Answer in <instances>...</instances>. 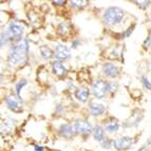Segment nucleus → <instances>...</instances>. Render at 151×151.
Here are the masks:
<instances>
[{
  "label": "nucleus",
  "instance_id": "nucleus-1",
  "mask_svg": "<svg viewBox=\"0 0 151 151\" xmlns=\"http://www.w3.org/2000/svg\"><path fill=\"white\" fill-rule=\"evenodd\" d=\"M29 54V41L28 39L22 38L21 40L17 41L10 48L8 54V63L11 65H20L25 60Z\"/></svg>",
  "mask_w": 151,
  "mask_h": 151
},
{
  "label": "nucleus",
  "instance_id": "nucleus-2",
  "mask_svg": "<svg viewBox=\"0 0 151 151\" xmlns=\"http://www.w3.org/2000/svg\"><path fill=\"white\" fill-rule=\"evenodd\" d=\"M23 33H24V28L22 25L16 21H12L9 24L8 29L1 32V39H0L1 47L8 45L9 42H12V41L17 42V41L21 40Z\"/></svg>",
  "mask_w": 151,
  "mask_h": 151
},
{
  "label": "nucleus",
  "instance_id": "nucleus-3",
  "mask_svg": "<svg viewBox=\"0 0 151 151\" xmlns=\"http://www.w3.org/2000/svg\"><path fill=\"white\" fill-rule=\"evenodd\" d=\"M125 11L119 6H110L104 12L103 19L107 25H117L122 22Z\"/></svg>",
  "mask_w": 151,
  "mask_h": 151
},
{
  "label": "nucleus",
  "instance_id": "nucleus-4",
  "mask_svg": "<svg viewBox=\"0 0 151 151\" xmlns=\"http://www.w3.org/2000/svg\"><path fill=\"white\" fill-rule=\"evenodd\" d=\"M92 90V94L96 99H101L107 95L108 92H110V87H109V83L104 79H96L91 87Z\"/></svg>",
  "mask_w": 151,
  "mask_h": 151
},
{
  "label": "nucleus",
  "instance_id": "nucleus-5",
  "mask_svg": "<svg viewBox=\"0 0 151 151\" xmlns=\"http://www.w3.org/2000/svg\"><path fill=\"white\" fill-rule=\"evenodd\" d=\"M74 130H75L76 134H79L81 136H89L90 134L93 133V128L91 123L87 119H78L74 122L73 124Z\"/></svg>",
  "mask_w": 151,
  "mask_h": 151
},
{
  "label": "nucleus",
  "instance_id": "nucleus-6",
  "mask_svg": "<svg viewBox=\"0 0 151 151\" xmlns=\"http://www.w3.org/2000/svg\"><path fill=\"white\" fill-rule=\"evenodd\" d=\"M5 105L11 111L15 113H20L22 111V98L18 97L17 95H9L4 99Z\"/></svg>",
  "mask_w": 151,
  "mask_h": 151
},
{
  "label": "nucleus",
  "instance_id": "nucleus-7",
  "mask_svg": "<svg viewBox=\"0 0 151 151\" xmlns=\"http://www.w3.org/2000/svg\"><path fill=\"white\" fill-rule=\"evenodd\" d=\"M133 145V139L131 136H121L113 139V147L117 151H125Z\"/></svg>",
  "mask_w": 151,
  "mask_h": 151
},
{
  "label": "nucleus",
  "instance_id": "nucleus-8",
  "mask_svg": "<svg viewBox=\"0 0 151 151\" xmlns=\"http://www.w3.org/2000/svg\"><path fill=\"white\" fill-rule=\"evenodd\" d=\"M71 57V51L70 48L65 45H57L55 50H54V58L55 60L63 61L67 60Z\"/></svg>",
  "mask_w": 151,
  "mask_h": 151
},
{
  "label": "nucleus",
  "instance_id": "nucleus-9",
  "mask_svg": "<svg viewBox=\"0 0 151 151\" xmlns=\"http://www.w3.org/2000/svg\"><path fill=\"white\" fill-rule=\"evenodd\" d=\"M103 73L109 78H116L119 75V69L114 63H106L103 65Z\"/></svg>",
  "mask_w": 151,
  "mask_h": 151
},
{
  "label": "nucleus",
  "instance_id": "nucleus-10",
  "mask_svg": "<svg viewBox=\"0 0 151 151\" xmlns=\"http://www.w3.org/2000/svg\"><path fill=\"white\" fill-rule=\"evenodd\" d=\"M58 134L61 136V137H65V139H71L73 135H75V130H74V126L72 124L65 123L60 125L59 129H58Z\"/></svg>",
  "mask_w": 151,
  "mask_h": 151
},
{
  "label": "nucleus",
  "instance_id": "nucleus-11",
  "mask_svg": "<svg viewBox=\"0 0 151 151\" xmlns=\"http://www.w3.org/2000/svg\"><path fill=\"white\" fill-rule=\"evenodd\" d=\"M52 67V72L54 75H56L57 77H63L68 74V69L65 68V65H63L61 61L54 60L51 65Z\"/></svg>",
  "mask_w": 151,
  "mask_h": 151
},
{
  "label": "nucleus",
  "instance_id": "nucleus-12",
  "mask_svg": "<svg viewBox=\"0 0 151 151\" xmlns=\"http://www.w3.org/2000/svg\"><path fill=\"white\" fill-rule=\"evenodd\" d=\"M89 111H90V114L92 116H101L105 113L106 111V107L105 105L101 103H96V101H91L90 105H89Z\"/></svg>",
  "mask_w": 151,
  "mask_h": 151
},
{
  "label": "nucleus",
  "instance_id": "nucleus-13",
  "mask_svg": "<svg viewBox=\"0 0 151 151\" xmlns=\"http://www.w3.org/2000/svg\"><path fill=\"white\" fill-rule=\"evenodd\" d=\"M74 96H75L78 101L86 103V101H88L89 96H90V90L87 87H79L74 92Z\"/></svg>",
  "mask_w": 151,
  "mask_h": 151
},
{
  "label": "nucleus",
  "instance_id": "nucleus-14",
  "mask_svg": "<svg viewBox=\"0 0 151 151\" xmlns=\"http://www.w3.org/2000/svg\"><path fill=\"white\" fill-rule=\"evenodd\" d=\"M105 131H106L105 128H103L101 125H95L93 128V133H92L94 139L99 142V143H101L104 139H106V137H105Z\"/></svg>",
  "mask_w": 151,
  "mask_h": 151
},
{
  "label": "nucleus",
  "instance_id": "nucleus-15",
  "mask_svg": "<svg viewBox=\"0 0 151 151\" xmlns=\"http://www.w3.org/2000/svg\"><path fill=\"white\" fill-rule=\"evenodd\" d=\"M104 128L108 133H115L119 129V123L116 119H111V121H108L105 123Z\"/></svg>",
  "mask_w": 151,
  "mask_h": 151
},
{
  "label": "nucleus",
  "instance_id": "nucleus-16",
  "mask_svg": "<svg viewBox=\"0 0 151 151\" xmlns=\"http://www.w3.org/2000/svg\"><path fill=\"white\" fill-rule=\"evenodd\" d=\"M39 52H40L41 57L43 59H47V60L54 57V51L49 45H41V47H39Z\"/></svg>",
  "mask_w": 151,
  "mask_h": 151
},
{
  "label": "nucleus",
  "instance_id": "nucleus-17",
  "mask_svg": "<svg viewBox=\"0 0 151 151\" xmlns=\"http://www.w3.org/2000/svg\"><path fill=\"white\" fill-rule=\"evenodd\" d=\"M57 33L60 34L61 36L68 35L69 33H70V25H69V23L65 22V21L59 23L57 27Z\"/></svg>",
  "mask_w": 151,
  "mask_h": 151
},
{
  "label": "nucleus",
  "instance_id": "nucleus-18",
  "mask_svg": "<svg viewBox=\"0 0 151 151\" xmlns=\"http://www.w3.org/2000/svg\"><path fill=\"white\" fill-rule=\"evenodd\" d=\"M28 83V81H25V79H21V81H19L17 83H16L15 86V91H16V95L18 96V97L21 98V95H20V92L21 90H22V88Z\"/></svg>",
  "mask_w": 151,
  "mask_h": 151
},
{
  "label": "nucleus",
  "instance_id": "nucleus-19",
  "mask_svg": "<svg viewBox=\"0 0 151 151\" xmlns=\"http://www.w3.org/2000/svg\"><path fill=\"white\" fill-rule=\"evenodd\" d=\"M70 6L74 9H83L88 4V1H70Z\"/></svg>",
  "mask_w": 151,
  "mask_h": 151
},
{
  "label": "nucleus",
  "instance_id": "nucleus-20",
  "mask_svg": "<svg viewBox=\"0 0 151 151\" xmlns=\"http://www.w3.org/2000/svg\"><path fill=\"white\" fill-rule=\"evenodd\" d=\"M142 85H143V87L146 90H149V91H151V81L148 79V77L147 76H145V75H143L142 76Z\"/></svg>",
  "mask_w": 151,
  "mask_h": 151
},
{
  "label": "nucleus",
  "instance_id": "nucleus-21",
  "mask_svg": "<svg viewBox=\"0 0 151 151\" xmlns=\"http://www.w3.org/2000/svg\"><path fill=\"white\" fill-rule=\"evenodd\" d=\"M101 146L103 147V148H105V149H110L111 147L113 146V139L106 137V139H104V141L101 143Z\"/></svg>",
  "mask_w": 151,
  "mask_h": 151
},
{
  "label": "nucleus",
  "instance_id": "nucleus-22",
  "mask_svg": "<svg viewBox=\"0 0 151 151\" xmlns=\"http://www.w3.org/2000/svg\"><path fill=\"white\" fill-rule=\"evenodd\" d=\"M134 28H135V24H132V25H130L128 29H127L126 31L124 33H122V38H127V37H129V36L132 34V32H133V30H134Z\"/></svg>",
  "mask_w": 151,
  "mask_h": 151
},
{
  "label": "nucleus",
  "instance_id": "nucleus-23",
  "mask_svg": "<svg viewBox=\"0 0 151 151\" xmlns=\"http://www.w3.org/2000/svg\"><path fill=\"white\" fill-rule=\"evenodd\" d=\"M132 2L136 3V5L141 9H146L149 6V4H151V1H132Z\"/></svg>",
  "mask_w": 151,
  "mask_h": 151
},
{
  "label": "nucleus",
  "instance_id": "nucleus-24",
  "mask_svg": "<svg viewBox=\"0 0 151 151\" xmlns=\"http://www.w3.org/2000/svg\"><path fill=\"white\" fill-rule=\"evenodd\" d=\"M143 47L145 49L151 48V33H149V35L147 36V38L145 39V41H144V43H143Z\"/></svg>",
  "mask_w": 151,
  "mask_h": 151
},
{
  "label": "nucleus",
  "instance_id": "nucleus-25",
  "mask_svg": "<svg viewBox=\"0 0 151 151\" xmlns=\"http://www.w3.org/2000/svg\"><path fill=\"white\" fill-rule=\"evenodd\" d=\"M79 45H81V41L75 38V39H73V40H72V42H71V48L76 49L77 47H79Z\"/></svg>",
  "mask_w": 151,
  "mask_h": 151
},
{
  "label": "nucleus",
  "instance_id": "nucleus-26",
  "mask_svg": "<svg viewBox=\"0 0 151 151\" xmlns=\"http://www.w3.org/2000/svg\"><path fill=\"white\" fill-rule=\"evenodd\" d=\"M34 150L35 151H43L45 150V148H43L42 146H40V145H34Z\"/></svg>",
  "mask_w": 151,
  "mask_h": 151
},
{
  "label": "nucleus",
  "instance_id": "nucleus-27",
  "mask_svg": "<svg viewBox=\"0 0 151 151\" xmlns=\"http://www.w3.org/2000/svg\"><path fill=\"white\" fill-rule=\"evenodd\" d=\"M52 3H53L54 5H63V4H65V3H67V1L61 0V1H53Z\"/></svg>",
  "mask_w": 151,
  "mask_h": 151
},
{
  "label": "nucleus",
  "instance_id": "nucleus-28",
  "mask_svg": "<svg viewBox=\"0 0 151 151\" xmlns=\"http://www.w3.org/2000/svg\"><path fill=\"white\" fill-rule=\"evenodd\" d=\"M137 151H149V149L147 148L146 146H143V147H141V148H139Z\"/></svg>",
  "mask_w": 151,
  "mask_h": 151
},
{
  "label": "nucleus",
  "instance_id": "nucleus-29",
  "mask_svg": "<svg viewBox=\"0 0 151 151\" xmlns=\"http://www.w3.org/2000/svg\"><path fill=\"white\" fill-rule=\"evenodd\" d=\"M147 144H148L149 147H150V148H151V136L148 139V142H147Z\"/></svg>",
  "mask_w": 151,
  "mask_h": 151
},
{
  "label": "nucleus",
  "instance_id": "nucleus-30",
  "mask_svg": "<svg viewBox=\"0 0 151 151\" xmlns=\"http://www.w3.org/2000/svg\"><path fill=\"white\" fill-rule=\"evenodd\" d=\"M55 151H60V150H55Z\"/></svg>",
  "mask_w": 151,
  "mask_h": 151
}]
</instances>
